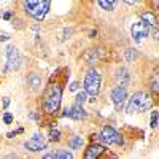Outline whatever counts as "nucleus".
Here are the masks:
<instances>
[{
    "label": "nucleus",
    "mask_w": 159,
    "mask_h": 159,
    "mask_svg": "<svg viewBox=\"0 0 159 159\" xmlns=\"http://www.w3.org/2000/svg\"><path fill=\"white\" fill-rule=\"evenodd\" d=\"M48 6H49V0H24L26 11L30 16L35 18L37 21H41L45 18Z\"/></svg>",
    "instance_id": "nucleus-3"
},
{
    "label": "nucleus",
    "mask_w": 159,
    "mask_h": 159,
    "mask_svg": "<svg viewBox=\"0 0 159 159\" xmlns=\"http://www.w3.org/2000/svg\"><path fill=\"white\" fill-rule=\"evenodd\" d=\"M3 18H5V19H10V18H11V13H5V14H3Z\"/></svg>",
    "instance_id": "nucleus-29"
},
{
    "label": "nucleus",
    "mask_w": 159,
    "mask_h": 159,
    "mask_svg": "<svg viewBox=\"0 0 159 159\" xmlns=\"http://www.w3.org/2000/svg\"><path fill=\"white\" fill-rule=\"evenodd\" d=\"M105 151V148H103L102 145H97V143H92V145H89V148L86 150V153H84V158L86 159H96L99 158L100 154Z\"/></svg>",
    "instance_id": "nucleus-11"
},
{
    "label": "nucleus",
    "mask_w": 159,
    "mask_h": 159,
    "mask_svg": "<svg viewBox=\"0 0 159 159\" xmlns=\"http://www.w3.org/2000/svg\"><path fill=\"white\" fill-rule=\"evenodd\" d=\"M151 32H153V37L156 38V40H159V29H156V27H153V30H151Z\"/></svg>",
    "instance_id": "nucleus-24"
},
{
    "label": "nucleus",
    "mask_w": 159,
    "mask_h": 159,
    "mask_svg": "<svg viewBox=\"0 0 159 159\" xmlns=\"http://www.w3.org/2000/svg\"><path fill=\"white\" fill-rule=\"evenodd\" d=\"M126 99H127L126 88H124V86H119V84H118V86H116L113 91H111V100H113L115 107H116V108H121Z\"/></svg>",
    "instance_id": "nucleus-9"
},
{
    "label": "nucleus",
    "mask_w": 159,
    "mask_h": 159,
    "mask_svg": "<svg viewBox=\"0 0 159 159\" xmlns=\"http://www.w3.org/2000/svg\"><path fill=\"white\" fill-rule=\"evenodd\" d=\"M151 105H153V99L146 92H135L130 97L126 110H127V113H140V111H145L148 108H151Z\"/></svg>",
    "instance_id": "nucleus-2"
},
{
    "label": "nucleus",
    "mask_w": 159,
    "mask_h": 159,
    "mask_svg": "<svg viewBox=\"0 0 159 159\" xmlns=\"http://www.w3.org/2000/svg\"><path fill=\"white\" fill-rule=\"evenodd\" d=\"M8 35H0V41H3V40H8Z\"/></svg>",
    "instance_id": "nucleus-28"
},
{
    "label": "nucleus",
    "mask_w": 159,
    "mask_h": 159,
    "mask_svg": "<svg viewBox=\"0 0 159 159\" xmlns=\"http://www.w3.org/2000/svg\"><path fill=\"white\" fill-rule=\"evenodd\" d=\"M151 91L159 94V73H154L151 76Z\"/></svg>",
    "instance_id": "nucleus-15"
},
{
    "label": "nucleus",
    "mask_w": 159,
    "mask_h": 159,
    "mask_svg": "<svg viewBox=\"0 0 159 159\" xmlns=\"http://www.w3.org/2000/svg\"><path fill=\"white\" fill-rule=\"evenodd\" d=\"M97 2H99L100 8H103V10H111V8L115 6L116 0H97Z\"/></svg>",
    "instance_id": "nucleus-16"
},
{
    "label": "nucleus",
    "mask_w": 159,
    "mask_h": 159,
    "mask_svg": "<svg viewBox=\"0 0 159 159\" xmlns=\"http://www.w3.org/2000/svg\"><path fill=\"white\" fill-rule=\"evenodd\" d=\"M158 119H159V113L158 111H153V113H151V123H150V126L153 127V129L158 126Z\"/></svg>",
    "instance_id": "nucleus-21"
},
{
    "label": "nucleus",
    "mask_w": 159,
    "mask_h": 159,
    "mask_svg": "<svg viewBox=\"0 0 159 159\" xmlns=\"http://www.w3.org/2000/svg\"><path fill=\"white\" fill-rule=\"evenodd\" d=\"M124 57H126L127 62H132V61L137 59V51H135V49H127V51L124 53Z\"/></svg>",
    "instance_id": "nucleus-18"
},
{
    "label": "nucleus",
    "mask_w": 159,
    "mask_h": 159,
    "mask_svg": "<svg viewBox=\"0 0 159 159\" xmlns=\"http://www.w3.org/2000/svg\"><path fill=\"white\" fill-rule=\"evenodd\" d=\"M99 89H100V75L97 70L91 68L86 73V78H84V91L94 97V96L99 94Z\"/></svg>",
    "instance_id": "nucleus-4"
},
{
    "label": "nucleus",
    "mask_w": 159,
    "mask_h": 159,
    "mask_svg": "<svg viewBox=\"0 0 159 159\" xmlns=\"http://www.w3.org/2000/svg\"><path fill=\"white\" fill-rule=\"evenodd\" d=\"M27 83H29V86L32 89H38L41 86V80H40V76H38L37 73H30L29 78H27Z\"/></svg>",
    "instance_id": "nucleus-13"
},
{
    "label": "nucleus",
    "mask_w": 159,
    "mask_h": 159,
    "mask_svg": "<svg viewBox=\"0 0 159 159\" xmlns=\"http://www.w3.org/2000/svg\"><path fill=\"white\" fill-rule=\"evenodd\" d=\"M64 116H68V118H73V119H84L86 118V111L83 110V107L75 103L73 107L70 108H65V111L62 113Z\"/></svg>",
    "instance_id": "nucleus-10"
},
{
    "label": "nucleus",
    "mask_w": 159,
    "mask_h": 159,
    "mask_svg": "<svg viewBox=\"0 0 159 159\" xmlns=\"http://www.w3.org/2000/svg\"><path fill=\"white\" fill-rule=\"evenodd\" d=\"M130 32H132V38H134V40L137 41V43H140L143 38L148 35V32H150V26L146 24L145 21L135 22V24H132V27H130Z\"/></svg>",
    "instance_id": "nucleus-7"
},
{
    "label": "nucleus",
    "mask_w": 159,
    "mask_h": 159,
    "mask_svg": "<svg viewBox=\"0 0 159 159\" xmlns=\"http://www.w3.org/2000/svg\"><path fill=\"white\" fill-rule=\"evenodd\" d=\"M124 2H126V3H135L137 0H124Z\"/></svg>",
    "instance_id": "nucleus-31"
},
{
    "label": "nucleus",
    "mask_w": 159,
    "mask_h": 159,
    "mask_svg": "<svg viewBox=\"0 0 159 159\" xmlns=\"http://www.w3.org/2000/svg\"><path fill=\"white\" fill-rule=\"evenodd\" d=\"M11 121H13V116H11L10 113L3 115V123H5V124H11Z\"/></svg>",
    "instance_id": "nucleus-22"
},
{
    "label": "nucleus",
    "mask_w": 159,
    "mask_h": 159,
    "mask_svg": "<svg viewBox=\"0 0 159 159\" xmlns=\"http://www.w3.org/2000/svg\"><path fill=\"white\" fill-rule=\"evenodd\" d=\"M78 88H80V83H78V81H73V83L70 84V91H78Z\"/></svg>",
    "instance_id": "nucleus-23"
},
{
    "label": "nucleus",
    "mask_w": 159,
    "mask_h": 159,
    "mask_svg": "<svg viewBox=\"0 0 159 159\" xmlns=\"http://www.w3.org/2000/svg\"><path fill=\"white\" fill-rule=\"evenodd\" d=\"M24 146L29 151H41V150H46V142L43 140V137L40 134H35L29 142L24 143Z\"/></svg>",
    "instance_id": "nucleus-8"
},
{
    "label": "nucleus",
    "mask_w": 159,
    "mask_h": 159,
    "mask_svg": "<svg viewBox=\"0 0 159 159\" xmlns=\"http://www.w3.org/2000/svg\"><path fill=\"white\" fill-rule=\"evenodd\" d=\"M53 158H61V159H72V153H68L67 150H59V151H53V153H48L45 156V159H53Z\"/></svg>",
    "instance_id": "nucleus-12"
},
{
    "label": "nucleus",
    "mask_w": 159,
    "mask_h": 159,
    "mask_svg": "<svg viewBox=\"0 0 159 159\" xmlns=\"http://www.w3.org/2000/svg\"><path fill=\"white\" fill-rule=\"evenodd\" d=\"M142 21H145L150 27H156V18H154V14L150 13V11L142 14Z\"/></svg>",
    "instance_id": "nucleus-14"
},
{
    "label": "nucleus",
    "mask_w": 159,
    "mask_h": 159,
    "mask_svg": "<svg viewBox=\"0 0 159 159\" xmlns=\"http://www.w3.org/2000/svg\"><path fill=\"white\" fill-rule=\"evenodd\" d=\"M14 135H16V132H10V134H8V138H13Z\"/></svg>",
    "instance_id": "nucleus-30"
},
{
    "label": "nucleus",
    "mask_w": 159,
    "mask_h": 159,
    "mask_svg": "<svg viewBox=\"0 0 159 159\" xmlns=\"http://www.w3.org/2000/svg\"><path fill=\"white\" fill-rule=\"evenodd\" d=\"M19 61H21V57H19L18 49L14 48V46H8V48H6V65H5V68H3V72L16 70L19 67Z\"/></svg>",
    "instance_id": "nucleus-6"
},
{
    "label": "nucleus",
    "mask_w": 159,
    "mask_h": 159,
    "mask_svg": "<svg viewBox=\"0 0 159 159\" xmlns=\"http://www.w3.org/2000/svg\"><path fill=\"white\" fill-rule=\"evenodd\" d=\"M2 105H3V108H6L10 105V99L8 97H3V100H2Z\"/></svg>",
    "instance_id": "nucleus-25"
},
{
    "label": "nucleus",
    "mask_w": 159,
    "mask_h": 159,
    "mask_svg": "<svg viewBox=\"0 0 159 159\" xmlns=\"http://www.w3.org/2000/svg\"><path fill=\"white\" fill-rule=\"evenodd\" d=\"M86 94H88V92H83V91L76 94L75 100H76V103H78V105H83V102H84V100H86Z\"/></svg>",
    "instance_id": "nucleus-20"
},
{
    "label": "nucleus",
    "mask_w": 159,
    "mask_h": 159,
    "mask_svg": "<svg viewBox=\"0 0 159 159\" xmlns=\"http://www.w3.org/2000/svg\"><path fill=\"white\" fill-rule=\"evenodd\" d=\"M61 97H62V88L59 84H49L43 94V108L46 113L53 115L59 110L61 105Z\"/></svg>",
    "instance_id": "nucleus-1"
},
{
    "label": "nucleus",
    "mask_w": 159,
    "mask_h": 159,
    "mask_svg": "<svg viewBox=\"0 0 159 159\" xmlns=\"http://www.w3.org/2000/svg\"><path fill=\"white\" fill-rule=\"evenodd\" d=\"M153 5H154V8L159 10V0H153Z\"/></svg>",
    "instance_id": "nucleus-27"
},
{
    "label": "nucleus",
    "mask_w": 159,
    "mask_h": 159,
    "mask_svg": "<svg viewBox=\"0 0 159 159\" xmlns=\"http://www.w3.org/2000/svg\"><path fill=\"white\" fill-rule=\"evenodd\" d=\"M61 138V132L57 129H51V132H49V140L53 142H57Z\"/></svg>",
    "instance_id": "nucleus-19"
},
{
    "label": "nucleus",
    "mask_w": 159,
    "mask_h": 159,
    "mask_svg": "<svg viewBox=\"0 0 159 159\" xmlns=\"http://www.w3.org/2000/svg\"><path fill=\"white\" fill-rule=\"evenodd\" d=\"M83 145V140H81L80 137H73L70 142H68V146H70L72 150H76V148H80V146Z\"/></svg>",
    "instance_id": "nucleus-17"
},
{
    "label": "nucleus",
    "mask_w": 159,
    "mask_h": 159,
    "mask_svg": "<svg viewBox=\"0 0 159 159\" xmlns=\"http://www.w3.org/2000/svg\"><path fill=\"white\" fill-rule=\"evenodd\" d=\"M99 138L105 143V145H123L121 135L110 126L102 127V130H100V134H99Z\"/></svg>",
    "instance_id": "nucleus-5"
},
{
    "label": "nucleus",
    "mask_w": 159,
    "mask_h": 159,
    "mask_svg": "<svg viewBox=\"0 0 159 159\" xmlns=\"http://www.w3.org/2000/svg\"><path fill=\"white\" fill-rule=\"evenodd\" d=\"M29 118H32V119H38V115H37V113H30V115H29Z\"/></svg>",
    "instance_id": "nucleus-26"
}]
</instances>
